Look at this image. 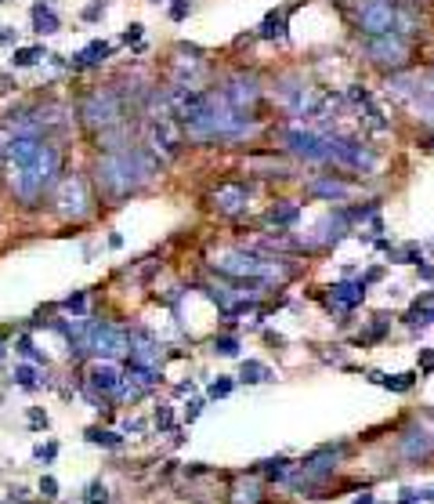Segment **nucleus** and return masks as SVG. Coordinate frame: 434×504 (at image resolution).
Returning a JSON list of instances; mask_svg holds the SVG:
<instances>
[{
  "instance_id": "f03ea898",
  "label": "nucleus",
  "mask_w": 434,
  "mask_h": 504,
  "mask_svg": "<svg viewBox=\"0 0 434 504\" xmlns=\"http://www.w3.org/2000/svg\"><path fill=\"white\" fill-rule=\"evenodd\" d=\"M156 171H159V163L149 156V149H131V145H123V149L109 153L105 160L98 163V182H101V189H105V193L127 196V193H134L138 185H145Z\"/></svg>"
},
{
  "instance_id": "ea45409f",
  "label": "nucleus",
  "mask_w": 434,
  "mask_h": 504,
  "mask_svg": "<svg viewBox=\"0 0 434 504\" xmlns=\"http://www.w3.org/2000/svg\"><path fill=\"white\" fill-rule=\"evenodd\" d=\"M123 40H127V44H131V40H142V26H131V29L123 33Z\"/></svg>"
},
{
  "instance_id": "423d86ee",
  "label": "nucleus",
  "mask_w": 434,
  "mask_h": 504,
  "mask_svg": "<svg viewBox=\"0 0 434 504\" xmlns=\"http://www.w3.org/2000/svg\"><path fill=\"white\" fill-rule=\"evenodd\" d=\"M329 163H340V167H351V171L369 174V171L376 167V153L366 142H359V138L329 134Z\"/></svg>"
},
{
  "instance_id": "dca6fc26",
  "label": "nucleus",
  "mask_w": 434,
  "mask_h": 504,
  "mask_svg": "<svg viewBox=\"0 0 434 504\" xmlns=\"http://www.w3.org/2000/svg\"><path fill=\"white\" fill-rule=\"evenodd\" d=\"M366 280H359V283H348V280H344V283H333V287H329V298H333L337 301V309H359L362 305V301H366Z\"/></svg>"
},
{
  "instance_id": "37998d69",
  "label": "nucleus",
  "mask_w": 434,
  "mask_h": 504,
  "mask_svg": "<svg viewBox=\"0 0 434 504\" xmlns=\"http://www.w3.org/2000/svg\"><path fill=\"white\" fill-rule=\"evenodd\" d=\"M355 504H373V497H369V494L366 497H355Z\"/></svg>"
},
{
  "instance_id": "58836bf2",
  "label": "nucleus",
  "mask_w": 434,
  "mask_h": 504,
  "mask_svg": "<svg viewBox=\"0 0 434 504\" xmlns=\"http://www.w3.org/2000/svg\"><path fill=\"white\" fill-rule=\"evenodd\" d=\"M55 453H58V446H55V443H47V446H40V450H36V457H40V461H51V457H55Z\"/></svg>"
},
{
  "instance_id": "a19ab883",
  "label": "nucleus",
  "mask_w": 434,
  "mask_h": 504,
  "mask_svg": "<svg viewBox=\"0 0 434 504\" xmlns=\"http://www.w3.org/2000/svg\"><path fill=\"white\" fill-rule=\"evenodd\" d=\"M156 424H159V428H170V410H159V413H156Z\"/></svg>"
},
{
  "instance_id": "cd10ccee",
  "label": "nucleus",
  "mask_w": 434,
  "mask_h": 504,
  "mask_svg": "<svg viewBox=\"0 0 434 504\" xmlns=\"http://www.w3.org/2000/svg\"><path fill=\"white\" fill-rule=\"evenodd\" d=\"M40 58H44V47H18V51H15V58H11V62H15L18 69H25V66H36V62H40Z\"/></svg>"
},
{
  "instance_id": "e433bc0d",
  "label": "nucleus",
  "mask_w": 434,
  "mask_h": 504,
  "mask_svg": "<svg viewBox=\"0 0 434 504\" xmlns=\"http://www.w3.org/2000/svg\"><path fill=\"white\" fill-rule=\"evenodd\" d=\"M18 352H22V356H29V359H40V356H36V348H33L29 337H18Z\"/></svg>"
},
{
  "instance_id": "5701e85b",
  "label": "nucleus",
  "mask_w": 434,
  "mask_h": 504,
  "mask_svg": "<svg viewBox=\"0 0 434 504\" xmlns=\"http://www.w3.org/2000/svg\"><path fill=\"white\" fill-rule=\"evenodd\" d=\"M109 51H112V47H109L105 40H94V44H87L84 51L76 55V66H98V62L109 58Z\"/></svg>"
},
{
  "instance_id": "c9c22d12",
  "label": "nucleus",
  "mask_w": 434,
  "mask_h": 504,
  "mask_svg": "<svg viewBox=\"0 0 434 504\" xmlns=\"http://www.w3.org/2000/svg\"><path fill=\"white\" fill-rule=\"evenodd\" d=\"M40 494H44V497H58V483H55L51 475L40 479Z\"/></svg>"
},
{
  "instance_id": "f8f14e48",
  "label": "nucleus",
  "mask_w": 434,
  "mask_h": 504,
  "mask_svg": "<svg viewBox=\"0 0 434 504\" xmlns=\"http://www.w3.org/2000/svg\"><path fill=\"white\" fill-rule=\"evenodd\" d=\"M87 381H91V388H98L101 396H120L123 385H127V377L112 367V363H94L91 374H87Z\"/></svg>"
},
{
  "instance_id": "4468645a",
  "label": "nucleus",
  "mask_w": 434,
  "mask_h": 504,
  "mask_svg": "<svg viewBox=\"0 0 434 504\" xmlns=\"http://www.w3.org/2000/svg\"><path fill=\"white\" fill-rule=\"evenodd\" d=\"M340 446L333 450V446H326V450H318V453H311L308 461H301V472H304V479H318V475H329L337 468V461H340Z\"/></svg>"
},
{
  "instance_id": "9b49d317",
  "label": "nucleus",
  "mask_w": 434,
  "mask_h": 504,
  "mask_svg": "<svg viewBox=\"0 0 434 504\" xmlns=\"http://www.w3.org/2000/svg\"><path fill=\"white\" fill-rule=\"evenodd\" d=\"M214 207L221 211V214H235L246 207V200H250V185L246 182H225V185H217L214 189Z\"/></svg>"
},
{
  "instance_id": "2eb2a0df",
  "label": "nucleus",
  "mask_w": 434,
  "mask_h": 504,
  "mask_svg": "<svg viewBox=\"0 0 434 504\" xmlns=\"http://www.w3.org/2000/svg\"><path fill=\"white\" fill-rule=\"evenodd\" d=\"M127 352H131V363H138V367H152V370L159 367V345L145 334H131V348Z\"/></svg>"
},
{
  "instance_id": "a878e982",
  "label": "nucleus",
  "mask_w": 434,
  "mask_h": 504,
  "mask_svg": "<svg viewBox=\"0 0 434 504\" xmlns=\"http://www.w3.org/2000/svg\"><path fill=\"white\" fill-rule=\"evenodd\" d=\"M232 504H261V486L257 483H235Z\"/></svg>"
},
{
  "instance_id": "f3484780",
  "label": "nucleus",
  "mask_w": 434,
  "mask_h": 504,
  "mask_svg": "<svg viewBox=\"0 0 434 504\" xmlns=\"http://www.w3.org/2000/svg\"><path fill=\"white\" fill-rule=\"evenodd\" d=\"M152 142H156V149H163V153H177L181 134L174 131L170 117H152Z\"/></svg>"
},
{
  "instance_id": "4c0bfd02",
  "label": "nucleus",
  "mask_w": 434,
  "mask_h": 504,
  "mask_svg": "<svg viewBox=\"0 0 434 504\" xmlns=\"http://www.w3.org/2000/svg\"><path fill=\"white\" fill-rule=\"evenodd\" d=\"M66 309H69V312H84V294H73V298H66Z\"/></svg>"
},
{
  "instance_id": "2f4dec72",
  "label": "nucleus",
  "mask_w": 434,
  "mask_h": 504,
  "mask_svg": "<svg viewBox=\"0 0 434 504\" xmlns=\"http://www.w3.org/2000/svg\"><path fill=\"white\" fill-rule=\"evenodd\" d=\"M15 381H18L22 388H36V370H33V367H18V370H15Z\"/></svg>"
},
{
  "instance_id": "aec40b11",
  "label": "nucleus",
  "mask_w": 434,
  "mask_h": 504,
  "mask_svg": "<svg viewBox=\"0 0 434 504\" xmlns=\"http://www.w3.org/2000/svg\"><path fill=\"white\" fill-rule=\"evenodd\" d=\"M405 323L409 326H427V323H434V291H427V294H420L416 301H413V309L405 312Z\"/></svg>"
},
{
  "instance_id": "79ce46f5",
  "label": "nucleus",
  "mask_w": 434,
  "mask_h": 504,
  "mask_svg": "<svg viewBox=\"0 0 434 504\" xmlns=\"http://www.w3.org/2000/svg\"><path fill=\"white\" fill-rule=\"evenodd\" d=\"M29 421H33V424H47V418H44L40 410H33V413H29Z\"/></svg>"
},
{
  "instance_id": "c756f323",
  "label": "nucleus",
  "mask_w": 434,
  "mask_h": 504,
  "mask_svg": "<svg viewBox=\"0 0 434 504\" xmlns=\"http://www.w3.org/2000/svg\"><path fill=\"white\" fill-rule=\"evenodd\" d=\"M87 439H91V443H98V446H120V435H116V432H101V428H91V432H87Z\"/></svg>"
},
{
  "instance_id": "c03bdc74",
  "label": "nucleus",
  "mask_w": 434,
  "mask_h": 504,
  "mask_svg": "<svg viewBox=\"0 0 434 504\" xmlns=\"http://www.w3.org/2000/svg\"><path fill=\"white\" fill-rule=\"evenodd\" d=\"M427 145H431V149H434V131H431V134H427Z\"/></svg>"
},
{
  "instance_id": "c85d7f7f",
  "label": "nucleus",
  "mask_w": 434,
  "mask_h": 504,
  "mask_svg": "<svg viewBox=\"0 0 434 504\" xmlns=\"http://www.w3.org/2000/svg\"><path fill=\"white\" fill-rule=\"evenodd\" d=\"M214 352L217 356H239V337H232V334L214 337Z\"/></svg>"
},
{
  "instance_id": "39448f33",
  "label": "nucleus",
  "mask_w": 434,
  "mask_h": 504,
  "mask_svg": "<svg viewBox=\"0 0 434 504\" xmlns=\"http://www.w3.org/2000/svg\"><path fill=\"white\" fill-rule=\"evenodd\" d=\"M80 117H84L87 128H101V131H109L112 123H120V117H123V102H120V95L112 91V87H98V91H91V95L84 98Z\"/></svg>"
},
{
  "instance_id": "473e14b6",
  "label": "nucleus",
  "mask_w": 434,
  "mask_h": 504,
  "mask_svg": "<svg viewBox=\"0 0 434 504\" xmlns=\"http://www.w3.org/2000/svg\"><path fill=\"white\" fill-rule=\"evenodd\" d=\"M434 370V348H424V352H420V374H431Z\"/></svg>"
},
{
  "instance_id": "a211bd4d",
  "label": "nucleus",
  "mask_w": 434,
  "mask_h": 504,
  "mask_svg": "<svg viewBox=\"0 0 434 504\" xmlns=\"http://www.w3.org/2000/svg\"><path fill=\"white\" fill-rule=\"evenodd\" d=\"M434 450V435L431 432H424V428H413V432H405L402 435V453L405 457H427V453Z\"/></svg>"
},
{
  "instance_id": "0eeeda50",
  "label": "nucleus",
  "mask_w": 434,
  "mask_h": 504,
  "mask_svg": "<svg viewBox=\"0 0 434 504\" xmlns=\"http://www.w3.org/2000/svg\"><path fill=\"white\" fill-rule=\"evenodd\" d=\"M84 348H91L94 356L109 359V356H120V352L131 348V337L109 323H91V326H84V337L76 341V352H84Z\"/></svg>"
},
{
  "instance_id": "7c9ffc66",
  "label": "nucleus",
  "mask_w": 434,
  "mask_h": 504,
  "mask_svg": "<svg viewBox=\"0 0 434 504\" xmlns=\"http://www.w3.org/2000/svg\"><path fill=\"white\" fill-rule=\"evenodd\" d=\"M286 464H290L286 457H275V461H264V475H268V479H286V472H290V468H286Z\"/></svg>"
},
{
  "instance_id": "49530a36",
  "label": "nucleus",
  "mask_w": 434,
  "mask_h": 504,
  "mask_svg": "<svg viewBox=\"0 0 434 504\" xmlns=\"http://www.w3.org/2000/svg\"><path fill=\"white\" fill-rule=\"evenodd\" d=\"M156 4H159V0H156Z\"/></svg>"
},
{
  "instance_id": "412c9836",
  "label": "nucleus",
  "mask_w": 434,
  "mask_h": 504,
  "mask_svg": "<svg viewBox=\"0 0 434 504\" xmlns=\"http://www.w3.org/2000/svg\"><path fill=\"white\" fill-rule=\"evenodd\" d=\"M301 218V204H290V200H279V204L268 211V221L279 225V229H290V225H297Z\"/></svg>"
},
{
  "instance_id": "20e7f679",
  "label": "nucleus",
  "mask_w": 434,
  "mask_h": 504,
  "mask_svg": "<svg viewBox=\"0 0 434 504\" xmlns=\"http://www.w3.org/2000/svg\"><path fill=\"white\" fill-rule=\"evenodd\" d=\"M355 26L362 36L394 33L398 26V0H359L355 4Z\"/></svg>"
},
{
  "instance_id": "1a4fd4ad",
  "label": "nucleus",
  "mask_w": 434,
  "mask_h": 504,
  "mask_svg": "<svg viewBox=\"0 0 434 504\" xmlns=\"http://www.w3.org/2000/svg\"><path fill=\"white\" fill-rule=\"evenodd\" d=\"M221 95H225V102H228V106H235V109H242V112H250L253 106L261 102V80L253 77V73H235V77H228V80H225Z\"/></svg>"
},
{
  "instance_id": "a18cd8bd",
  "label": "nucleus",
  "mask_w": 434,
  "mask_h": 504,
  "mask_svg": "<svg viewBox=\"0 0 434 504\" xmlns=\"http://www.w3.org/2000/svg\"><path fill=\"white\" fill-rule=\"evenodd\" d=\"M431 77H434V69H431Z\"/></svg>"
},
{
  "instance_id": "7ed1b4c3",
  "label": "nucleus",
  "mask_w": 434,
  "mask_h": 504,
  "mask_svg": "<svg viewBox=\"0 0 434 504\" xmlns=\"http://www.w3.org/2000/svg\"><path fill=\"white\" fill-rule=\"evenodd\" d=\"M366 62H373L376 69L384 73H405L409 69V55H413V40L402 33H380V36H366V47H362Z\"/></svg>"
},
{
  "instance_id": "f257e3e1",
  "label": "nucleus",
  "mask_w": 434,
  "mask_h": 504,
  "mask_svg": "<svg viewBox=\"0 0 434 504\" xmlns=\"http://www.w3.org/2000/svg\"><path fill=\"white\" fill-rule=\"evenodd\" d=\"M4 160L11 167V185H15V193L22 200H36L44 189H51V182L58 174V163H62L55 145L40 142V138H29V134L11 138L4 145Z\"/></svg>"
},
{
  "instance_id": "ddd939ff",
  "label": "nucleus",
  "mask_w": 434,
  "mask_h": 504,
  "mask_svg": "<svg viewBox=\"0 0 434 504\" xmlns=\"http://www.w3.org/2000/svg\"><path fill=\"white\" fill-rule=\"evenodd\" d=\"M308 196H315V200H329V204H344V200L351 196V185H348V182H340V178H333V174H322V178L308 182Z\"/></svg>"
},
{
  "instance_id": "9d476101",
  "label": "nucleus",
  "mask_w": 434,
  "mask_h": 504,
  "mask_svg": "<svg viewBox=\"0 0 434 504\" xmlns=\"http://www.w3.org/2000/svg\"><path fill=\"white\" fill-rule=\"evenodd\" d=\"M58 211L66 214V218H84L87 211H91V196H87V185L84 178H76V174H69V178L58 182Z\"/></svg>"
},
{
  "instance_id": "393cba45",
  "label": "nucleus",
  "mask_w": 434,
  "mask_h": 504,
  "mask_svg": "<svg viewBox=\"0 0 434 504\" xmlns=\"http://www.w3.org/2000/svg\"><path fill=\"white\" fill-rule=\"evenodd\" d=\"M33 29H36V33H58V15H55L51 8L36 4V8H33Z\"/></svg>"
},
{
  "instance_id": "4be33fe9",
  "label": "nucleus",
  "mask_w": 434,
  "mask_h": 504,
  "mask_svg": "<svg viewBox=\"0 0 434 504\" xmlns=\"http://www.w3.org/2000/svg\"><path fill=\"white\" fill-rule=\"evenodd\" d=\"M369 381L384 385V388H391V392H409V388L416 385V374H394V377H387V374H369Z\"/></svg>"
},
{
  "instance_id": "6ab92c4d",
  "label": "nucleus",
  "mask_w": 434,
  "mask_h": 504,
  "mask_svg": "<svg viewBox=\"0 0 434 504\" xmlns=\"http://www.w3.org/2000/svg\"><path fill=\"white\" fill-rule=\"evenodd\" d=\"M290 11H293V8H283V11H268V15H264V22H261V29H257V36H261V40H283V36H286V19H290Z\"/></svg>"
},
{
  "instance_id": "72a5a7b5",
  "label": "nucleus",
  "mask_w": 434,
  "mask_h": 504,
  "mask_svg": "<svg viewBox=\"0 0 434 504\" xmlns=\"http://www.w3.org/2000/svg\"><path fill=\"white\" fill-rule=\"evenodd\" d=\"M188 11H192V4H188V0H177V4L170 8V19H174V22H181Z\"/></svg>"
},
{
  "instance_id": "bb28decb",
  "label": "nucleus",
  "mask_w": 434,
  "mask_h": 504,
  "mask_svg": "<svg viewBox=\"0 0 434 504\" xmlns=\"http://www.w3.org/2000/svg\"><path fill=\"white\" fill-rule=\"evenodd\" d=\"M344 102H351V106L366 109L369 102H373V95H369V87H362V84H351L348 91H344Z\"/></svg>"
},
{
  "instance_id": "b1692460",
  "label": "nucleus",
  "mask_w": 434,
  "mask_h": 504,
  "mask_svg": "<svg viewBox=\"0 0 434 504\" xmlns=\"http://www.w3.org/2000/svg\"><path fill=\"white\" fill-rule=\"evenodd\" d=\"M239 377H242V381H246V385H261V381H272V370H268L264 367V363H257V359H246V363H242V370H239Z\"/></svg>"
},
{
  "instance_id": "6e6552de",
  "label": "nucleus",
  "mask_w": 434,
  "mask_h": 504,
  "mask_svg": "<svg viewBox=\"0 0 434 504\" xmlns=\"http://www.w3.org/2000/svg\"><path fill=\"white\" fill-rule=\"evenodd\" d=\"M283 142L293 156H301L308 163H329V134H318L308 128H286Z\"/></svg>"
},
{
  "instance_id": "f704fd0d",
  "label": "nucleus",
  "mask_w": 434,
  "mask_h": 504,
  "mask_svg": "<svg viewBox=\"0 0 434 504\" xmlns=\"http://www.w3.org/2000/svg\"><path fill=\"white\" fill-rule=\"evenodd\" d=\"M232 392V381H214L210 385V399H221V396H228Z\"/></svg>"
}]
</instances>
